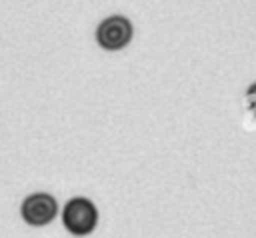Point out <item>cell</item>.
Masks as SVG:
<instances>
[{
    "label": "cell",
    "mask_w": 256,
    "mask_h": 238,
    "mask_svg": "<svg viewBox=\"0 0 256 238\" xmlns=\"http://www.w3.org/2000/svg\"><path fill=\"white\" fill-rule=\"evenodd\" d=\"M62 224L74 236L90 234L98 224V210L90 198L74 196L64 204L62 210Z\"/></svg>",
    "instance_id": "obj_1"
},
{
    "label": "cell",
    "mask_w": 256,
    "mask_h": 238,
    "mask_svg": "<svg viewBox=\"0 0 256 238\" xmlns=\"http://www.w3.org/2000/svg\"><path fill=\"white\" fill-rule=\"evenodd\" d=\"M132 22L126 16L114 14L104 18L98 28H96V42L104 48V50H122L124 46H128V42L132 40Z\"/></svg>",
    "instance_id": "obj_2"
},
{
    "label": "cell",
    "mask_w": 256,
    "mask_h": 238,
    "mask_svg": "<svg viewBox=\"0 0 256 238\" xmlns=\"http://www.w3.org/2000/svg\"><path fill=\"white\" fill-rule=\"evenodd\" d=\"M58 214V202L48 192H34L24 198L20 206V216L30 226H46Z\"/></svg>",
    "instance_id": "obj_3"
},
{
    "label": "cell",
    "mask_w": 256,
    "mask_h": 238,
    "mask_svg": "<svg viewBox=\"0 0 256 238\" xmlns=\"http://www.w3.org/2000/svg\"><path fill=\"white\" fill-rule=\"evenodd\" d=\"M244 104H246L248 112L256 118V82H252V84L246 88V92H244Z\"/></svg>",
    "instance_id": "obj_4"
}]
</instances>
